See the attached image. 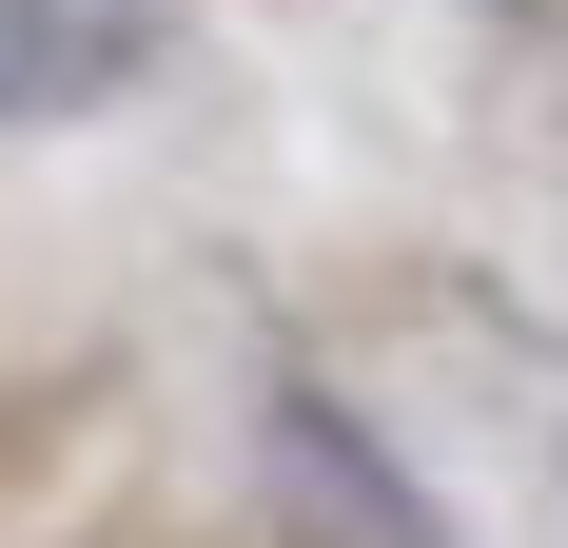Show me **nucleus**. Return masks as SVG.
I'll use <instances>...</instances> for the list:
<instances>
[{
  "label": "nucleus",
  "instance_id": "nucleus-1",
  "mask_svg": "<svg viewBox=\"0 0 568 548\" xmlns=\"http://www.w3.org/2000/svg\"><path fill=\"white\" fill-rule=\"evenodd\" d=\"M255 450H275V529H294V548H452V529H432V490L353 432L334 392H275Z\"/></svg>",
  "mask_w": 568,
  "mask_h": 548
},
{
  "label": "nucleus",
  "instance_id": "nucleus-2",
  "mask_svg": "<svg viewBox=\"0 0 568 548\" xmlns=\"http://www.w3.org/2000/svg\"><path fill=\"white\" fill-rule=\"evenodd\" d=\"M158 59V0H0V118H79Z\"/></svg>",
  "mask_w": 568,
  "mask_h": 548
}]
</instances>
